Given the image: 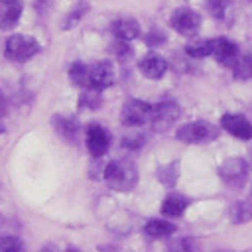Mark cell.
I'll use <instances>...</instances> for the list:
<instances>
[{"mask_svg": "<svg viewBox=\"0 0 252 252\" xmlns=\"http://www.w3.org/2000/svg\"><path fill=\"white\" fill-rule=\"evenodd\" d=\"M85 10H87V6H85V4H79V6H77V8H75V10H73V12H71V14L67 16V20H65V24H63V28H65V30H69V28H73V26H75V24H77V22H79V20L83 18V14H85Z\"/></svg>", "mask_w": 252, "mask_h": 252, "instance_id": "cell-25", "label": "cell"}, {"mask_svg": "<svg viewBox=\"0 0 252 252\" xmlns=\"http://www.w3.org/2000/svg\"><path fill=\"white\" fill-rule=\"evenodd\" d=\"M22 0H0V30H12L22 16Z\"/></svg>", "mask_w": 252, "mask_h": 252, "instance_id": "cell-12", "label": "cell"}, {"mask_svg": "<svg viewBox=\"0 0 252 252\" xmlns=\"http://www.w3.org/2000/svg\"><path fill=\"white\" fill-rule=\"evenodd\" d=\"M232 220L234 222H244V220H250L252 219V203L248 201H240L232 207Z\"/></svg>", "mask_w": 252, "mask_h": 252, "instance_id": "cell-22", "label": "cell"}, {"mask_svg": "<svg viewBox=\"0 0 252 252\" xmlns=\"http://www.w3.org/2000/svg\"><path fill=\"white\" fill-rule=\"evenodd\" d=\"M140 144H142V136H126L124 138V146L126 148H140Z\"/></svg>", "mask_w": 252, "mask_h": 252, "instance_id": "cell-28", "label": "cell"}, {"mask_svg": "<svg viewBox=\"0 0 252 252\" xmlns=\"http://www.w3.org/2000/svg\"><path fill=\"white\" fill-rule=\"evenodd\" d=\"M146 234L152 236V238H165L169 234L175 232V226L167 220H161V219H154V220H148L146 222Z\"/></svg>", "mask_w": 252, "mask_h": 252, "instance_id": "cell-17", "label": "cell"}, {"mask_svg": "<svg viewBox=\"0 0 252 252\" xmlns=\"http://www.w3.org/2000/svg\"><path fill=\"white\" fill-rule=\"evenodd\" d=\"M220 126L228 134H232L234 138H238V140H250L252 138V124L242 114H228L226 112L220 118Z\"/></svg>", "mask_w": 252, "mask_h": 252, "instance_id": "cell-8", "label": "cell"}, {"mask_svg": "<svg viewBox=\"0 0 252 252\" xmlns=\"http://www.w3.org/2000/svg\"><path fill=\"white\" fill-rule=\"evenodd\" d=\"M185 51H187V55L197 57V59L207 57V55H211V39H195V41L187 43Z\"/></svg>", "mask_w": 252, "mask_h": 252, "instance_id": "cell-20", "label": "cell"}, {"mask_svg": "<svg viewBox=\"0 0 252 252\" xmlns=\"http://www.w3.org/2000/svg\"><path fill=\"white\" fill-rule=\"evenodd\" d=\"M112 51L118 55V57H126L128 55V51H130V47L126 45V41H122V39H118L114 45H112Z\"/></svg>", "mask_w": 252, "mask_h": 252, "instance_id": "cell-26", "label": "cell"}, {"mask_svg": "<svg viewBox=\"0 0 252 252\" xmlns=\"http://www.w3.org/2000/svg\"><path fill=\"white\" fill-rule=\"evenodd\" d=\"M102 177L116 191H130L138 183V169L128 159H114L104 165Z\"/></svg>", "mask_w": 252, "mask_h": 252, "instance_id": "cell-1", "label": "cell"}, {"mask_svg": "<svg viewBox=\"0 0 252 252\" xmlns=\"http://www.w3.org/2000/svg\"><path fill=\"white\" fill-rule=\"evenodd\" d=\"M24 242L18 236H0V252H22Z\"/></svg>", "mask_w": 252, "mask_h": 252, "instance_id": "cell-23", "label": "cell"}, {"mask_svg": "<svg viewBox=\"0 0 252 252\" xmlns=\"http://www.w3.org/2000/svg\"><path fill=\"white\" fill-rule=\"evenodd\" d=\"M150 116H152V106L144 100H138V98L128 100L122 108V124L130 126V128L150 122Z\"/></svg>", "mask_w": 252, "mask_h": 252, "instance_id": "cell-6", "label": "cell"}, {"mask_svg": "<svg viewBox=\"0 0 252 252\" xmlns=\"http://www.w3.org/2000/svg\"><path fill=\"white\" fill-rule=\"evenodd\" d=\"M207 8H209L211 16L222 20L226 14V8H228V0H207Z\"/></svg>", "mask_w": 252, "mask_h": 252, "instance_id": "cell-24", "label": "cell"}, {"mask_svg": "<svg viewBox=\"0 0 252 252\" xmlns=\"http://www.w3.org/2000/svg\"><path fill=\"white\" fill-rule=\"evenodd\" d=\"M248 165L242 158H230L220 165V177L230 185H240L246 177Z\"/></svg>", "mask_w": 252, "mask_h": 252, "instance_id": "cell-11", "label": "cell"}, {"mask_svg": "<svg viewBox=\"0 0 252 252\" xmlns=\"http://www.w3.org/2000/svg\"><path fill=\"white\" fill-rule=\"evenodd\" d=\"M6 114V96H4V93L0 91V118Z\"/></svg>", "mask_w": 252, "mask_h": 252, "instance_id": "cell-29", "label": "cell"}, {"mask_svg": "<svg viewBox=\"0 0 252 252\" xmlns=\"http://www.w3.org/2000/svg\"><path fill=\"white\" fill-rule=\"evenodd\" d=\"M217 128L209 122H189V124H183L179 130H177V140L185 142V144H199V142H211L217 138Z\"/></svg>", "mask_w": 252, "mask_h": 252, "instance_id": "cell-4", "label": "cell"}, {"mask_svg": "<svg viewBox=\"0 0 252 252\" xmlns=\"http://www.w3.org/2000/svg\"><path fill=\"white\" fill-rule=\"evenodd\" d=\"M0 134H2V124H0Z\"/></svg>", "mask_w": 252, "mask_h": 252, "instance_id": "cell-32", "label": "cell"}, {"mask_svg": "<svg viewBox=\"0 0 252 252\" xmlns=\"http://www.w3.org/2000/svg\"><path fill=\"white\" fill-rule=\"evenodd\" d=\"M39 252H53L51 248H43V250H39Z\"/></svg>", "mask_w": 252, "mask_h": 252, "instance_id": "cell-31", "label": "cell"}, {"mask_svg": "<svg viewBox=\"0 0 252 252\" xmlns=\"http://www.w3.org/2000/svg\"><path fill=\"white\" fill-rule=\"evenodd\" d=\"M187 205H189V201H187L185 197H181V195H169V197L161 203V213H163L165 217L175 219V217H181V215L185 213Z\"/></svg>", "mask_w": 252, "mask_h": 252, "instance_id": "cell-16", "label": "cell"}, {"mask_svg": "<svg viewBox=\"0 0 252 252\" xmlns=\"http://www.w3.org/2000/svg\"><path fill=\"white\" fill-rule=\"evenodd\" d=\"M53 126L55 130L69 142H75L77 140V134H79V124L75 118H69V116H55L53 118Z\"/></svg>", "mask_w": 252, "mask_h": 252, "instance_id": "cell-15", "label": "cell"}, {"mask_svg": "<svg viewBox=\"0 0 252 252\" xmlns=\"http://www.w3.org/2000/svg\"><path fill=\"white\" fill-rule=\"evenodd\" d=\"M112 83H114V69L108 61H102V63H96V65L91 67V71H89V89L102 91V89H108Z\"/></svg>", "mask_w": 252, "mask_h": 252, "instance_id": "cell-9", "label": "cell"}, {"mask_svg": "<svg viewBox=\"0 0 252 252\" xmlns=\"http://www.w3.org/2000/svg\"><path fill=\"white\" fill-rule=\"evenodd\" d=\"M211 55L222 65H232L238 57V49L234 41L226 37H217V39H211Z\"/></svg>", "mask_w": 252, "mask_h": 252, "instance_id": "cell-10", "label": "cell"}, {"mask_svg": "<svg viewBox=\"0 0 252 252\" xmlns=\"http://www.w3.org/2000/svg\"><path fill=\"white\" fill-rule=\"evenodd\" d=\"M234 71V77L238 79H250L252 77V53L244 57H236V61L230 65Z\"/></svg>", "mask_w": 252, "mask_h": 252, "instance_id": "cell-19", "label": "cell"}, {"mask_svg": "<svg viewBox=\"0 0 252 252\" xmlns=\"http://www.w3.org/2000/svg\"><path fill=\"white\" fill-rule=\"evenodd\" d=\"M110 136L100 124H89L87 126V150L93 158H100L108 152Z\"/></svg>", "mask_w": 252, "mask_h": 252, "instance_id": "cell-7", "label": "cell"}, {"mask_svg": "<svg viewBox=\"0 0 252 252\" xmlns=\"http://www.w3.org/2000/svg\"><path fill=\"white\" fill-rule=\"evenodd\" d=\"M181 108L177 102L173 100H163L156 106H152V116H150V124L156 132H163L167 128H171L175 124V120L179 118Z\"/></svg>", "mask_w": 252, "mask_h": 252, "instance_id": "cell-3", "label": "cell"}, {"mask_svg": "<svg viewBox=\"0 0 252 252\" xmlns=\"http://www.w3.org/2000/svg\"><path fill=\"white\" fill-rule=\"evenodd\" d=\"M39 51V43L30 35H10L4 45V53L12 61H28Z\"/></svg>", "mask_w": 252, "mask_h": 252, "instance_id": "cell-2", "label": "cell"}, {"mask_svg": "<svg viewBox=\"0 0 252 252\" xmlns=\"http://www.w3.org/2000/svg\"><path fill=\"white\" fill-rule=\"evenodd\" d=\"M65 252H81V250H77V248H67Z\"/></svg>", "mask_w": 252, "mask_h": 252, "instance_id": "cell-30", "label": "cell"}, {"mask_svg": "<svg viewBox=\"0 0 252 252\" xmlns=\"http://www.w3.org/2000/svg\"><path fill=\"white\" fill-rule=\"evenodd\" d=\"M163 39H165V35H163L161 32H150L148 37H146V43H148V45H158V43H161Z\"/></svg>", "mask_w": 252, "mask_h": 252, "instance_id": "cell-27", "label": "cell"}, {"mask_svg": "<svg viewBox=\"0 0 252 252\" xmlns=\"http://www.w3.org/2000/svg\"><path fill=\"white\" fill-rule=\"evenodd\" d=\"M112 33L116 39H122V41L136 39L140 35V24L132 18H120L112 24Z\"/></svg>", "mask_w": 252, "mask_h": 252, "instance_id": "cell-14", "label": "cell"}, {"mask_svg": "<svg viewBox=\"0 0 252 252\" xmlns=\"http://www.w3.org/2000/svg\"><path fill=\"white\" fill-rule=\"evenodd\" d=\"M89 71H91L89 65H85V63H73V65L69 67V79H71L75 85L89 89Z\"/></svg>", "mask_w": 252, "mask_h": 252, "instance_id": "cell-18", "label": "cell"}, {"mask_svg": "<svg viewBox=\"0 0 252 252\" xmlns=\"http://www.w3.org/2000/svg\"><path fill=\"white\" fill-rule=\"evenodd\" d=\"M138 67H140V73H142L144 77H148V79H159V77H163L165 71H167L165 59L159 57V55H148V57H144Z\"/></svg>", "mask_w": 252, "mask_h": 252, "instance_id": "cell-13", "label": "cell"}, {"mask_svg": "<svg viewBox=\"0 0 252 252\" xmlns=\"http://www.w3.org/2000/svg\"><path fill=\"white\" fill-rule=\"evenodd\" d=\"M169 24L181 35H195L201 28V16L191 8H177L171 14Z\"/></svg>", "mask_w": 252, "mask_h": 252, "instance_id": "cell-5", "label": "cell"}, {"mask_svg": "<svg viewBox=\"0 0 252 252\" xmlns=\"http://www.w3.org/2000/svg\"><path fill=\"white\" fill-rule=\"evenodd\" d=\"M100 102H102L100 91H96V89H87V91L81 94L79 106H81V108H98Z\"/></svg>", "mask_w": 252, "mask_h": 252, "instance_id": "cell-21", "label": "cell"}]
</instances>
